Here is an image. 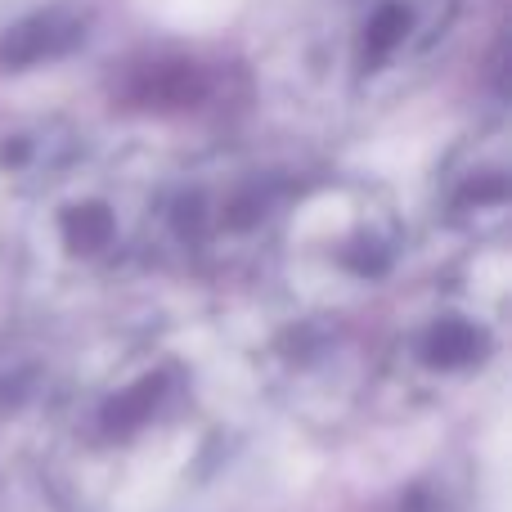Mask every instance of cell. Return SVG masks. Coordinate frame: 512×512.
<instances>
[{"mask_svg": "<svg viewBox=\"0 0 512 512\" xmlns=\"http://www.w3.org/2000/svg\"><path fill=\"white\" fill-rule=\"evenodd\" d=\"M243 364L203 333L153 328L72 378L50 432L63 490L86 512H176L225 463Z\"/></svg>", "mask_w": 512, "mask_h": 512, "instance_id": "1", "label": "cell"}, {"mask_svg": "<svg viewBox=\"0 0 512 512\" xmlns=\"http://www.w3.org/2000/svg\"><path fill=\"white\" fill-rule=\"evenodd\" d=\"M9 265L50 301L117 283L162 239L167 171L131 149H95L59 122L9 135Z\"/></svg>", "mask_w": 512, "mask_h": 512, "instance_id": "2", "label": "cell"}, {"mask_svg": "<svg viewBox=\"0 0 512 512\" xmlns=\"http://www.w3.org/2000/svg\"><path fill=\"white\" fill-rule=\"evenodd\" d=\"M279 270L306 306H355L396 279L409 225L396 198L369 180H319L274 212Z\"/></svg>", "mask_w": 512, "mask_h": 512, "instance_id": "3", "label": "cell"}, {"mask_svg": "<svg viewBox=\"0 0 512 512\" xmlns=\"http://www.w3.org/2000/svg\"><path fill=\"white\" fill-rule=\"evenodd\" d=\"M463 0H333L306 41V81L328 108L373 113L432 72Z\"/></svg>", "mask_w": 512, "mask_h": 512, "instance_id": "4", "label": "cell"}, {"mask_svg": "<svg viewBox=\"0 0 512 512\" xmlns=\"http://www.w3.org/2000/svg\"><path fill=\"white\" fill-rule=\"evenodd\" d=\"M512 207V162H508V122H477L436 171V225L459 248L499 243Z\"/></svg>", "mask_w": 512, "mask_h": 512, "instance_id": "5", "label": "cell"}, {"mask_svg": "<svg viewBox=\"0 0 512 512\" xmlns=\"http://www.w3.org/2000/svg\"><path fill=\"white\" fill-rule=\"evenodd\" d=\"M81 41V23L68 14H59V9H50V14H36L27 18V23H18L14 32H5V45L0 50L9 54V59H54V54L72 50V45Z\"/></svg>", "mask_w": 512, "mask_h": 512, "instance_id": "6", "label": "cell"}]
</instances>
